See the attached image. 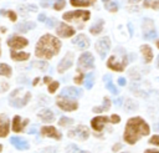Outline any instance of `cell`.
Returning <instances> with one entry per match:
<instances>
[{
  "label": "cell",
  "mask_w": 159,
  "mask_h": 153,
  "mask_svg": "<svg viewBox=\"0 0 159 153\" xmlns=\"http://www.w3.org/2000/svg\"><path fill=\"white\" fill-rule=\"evenodd\" d=\"M149 132H150V128L144 119H142L140 117H133L128 119L123 137L127 143L134 144L140 137L149 134Z\"/></svg>",
  "instance_id": "cell-1"
},
{
  "label": "cell",
  "mask_w": 159,
  "mask_h": 153,
  "mask_svg": "<svg viewBox=\"0 0 159 153\" xmlns=\"http://www.w3.org/2000/svg\"><path fill=\"white\" fill-rule=\"evenodd\" d=\"M144 6H145V7H148V6H149V1H148V0H145V1H144Z\"/></svg>",
  "instance_id": "cell-52"
},
{
  "label": "cell",
  "mask_w": 159,
  "mask_h": 153,
  "mask_svg": "<svg viewBox=\"0 0 159 153\" xmlns=\"http://www.w3.org/2000/svg\"><path fill=\"white\" fill-rule=\"evenodd\" d=\"M30 98H31L30 92H27V91L24 92L22 88H16L11 92V95L9 97V102H10L11 106H14L16 108H20V107H24L29 102Z\"/></svg>",
  "instance_id": "cell-3"
},
{
  "label": "cell",
  "mask_w": 159,
  "mask_h": 153,
  "mask_svg": "<svg viewBox=\"0 0 159 153\" xmlns=\"http://www.w3.org/2000/svg\"><path fill=\"white\" fill-rule=\"evenodd\" d=\"M127 63H128V57H127L124 50L122 49L120 55H118V52L116 50L114 55H112L109 57V60L107 61V67L111 70H114V71H123Z\"/></svg>",
  "instance_id": "cell-4"
},
{
  "label": "cell",
  "mask_w": 159,
  "mask_h": 153,
  "mask_svg": "<svg viewBox=\"0 0 159 153\" xmlns=\"http://www.w3.org/2000/svg\"><path fill=\"white\" fill-rule=\"evenodd\" d=\"M1 151H2V146L0 144V153H1Z\"/></svg>",
  "instance_id": "cell-54"
},
{
  "label": "cell",
  "mask_w": 159,
  "mask_h": 153,
  "mask_svg": "<svg viewBox=\"0 0 159 153\" xmlns=\"http://www.w3.org/2000/svg\"><path fill=\"white\" fill-rule=\"evenodd\" d=\"M39 117H40L41 121H43V122H52L53 118H55L52 111H50V109H47V108L40 111V112H39Z\"/></svg>",
  "instance_id": "cell-22"
},
{
  "label": "cell",
  "mask_w": 159,
  "mask_h": 153,
  "mask_svg": "<svg viewBox=\"0 0 159 153\" xmlns=\"http://www.w3.org/2000/svg\"><path fill=\"white\" fill-rule=\"evenodd\" d=\"M119 121H120V118H119V116H117V114H112L111 118H109V122H112V123H118Z\"/></svg>",
  "instance_id": "cell-40"
},
{
  "label": "cell",
  "mask_w": 159,
  "mask_h": 153,
  "mask_svg": "<svg viewBox=\"0 0 159 153\" xmlns=\"http://www.w3.org/2000/svg\"><path fill=\"white\" fill-rule=\"evenodd\" d=\"M5 12L7 14V16L10 17V20H11V21H16V14H15L14 11H11V10H10V11H5Z\"/></svg>",
  "instance_id": "cell-39"
},
{
  "label": "cell",
  "mask_w": 159,
  "mask_h": 153,
  "mask_svg": "<svg viewBox=\"0 0 159 153\" xmlns=\"http://www.w3.org/2000/svg\"><path fill=\"white\" fill-rule=\"evenodd\" d=\"M41 134L45 136V137H51V138H55V139H61L62 134L52 126H45L41 128Z\"/></svg>",
  "instance_id": "cell-14"
},
{
  "label": "cell",
  "mask_w": 159,
  "mask_h": 153,
  "mask_svg": "<svg viewBox=\"0 0 159 153\" xmlns=\"http://www.w3.org/2000/svg\"><path fill=\"white\" fill-rule=\"evenodd\" d=\"M94 1L96 0H70L71 5H73V6H89Z\"/></svg>",
  "instance_id": "cell-28"
},
{
  "label": "cell",
  "mask_w": 159,
  "mask_h": 153,
  "mask_svg": "<svg viewBox=\"0 0 159 153\" xmlns=\"http://www.w3.org/2000/svg\"><path fill=\"white\" fill-rule=\"evenodd\" d=\"M82 95V90L76 88V87H66L61 91L60 97H66V98H75V97H80Z\"/></svg>",
  "instance_id": "cell-15"
},
{
  "label": "cell",
  "mask_w": 159,
  "mask_h": 153,
  "mask_svg": "<svg viewBox=\"0 0 159 153\" xmlns=\"http://www.w3.org/2000/svg\"><path fill=\"white\" fill-rule=\"evenodd\" d=\"M72 62H73V53L71 52H67L66 56L60 61L58 66H57V71L60 73H63L66 70H68L71 66H72Z\"/></svg>",
  "instance_id": "cell-12"
},
{
  "label": "cell",
  "mask_w": 159,
  "mask_h": 153,
  "mask_svg": "<svg viewBox=\"0 0 159 153\" xmlns=\"http://www.w3.org/2000/svg\"><path fill=\"white\" fill-rule=\"evenodd\" d=\"M62 17L66 21H77V22L81 21V22H83V21L89 20L91 14H89V11H86V10H76V11L65 12L62 15Z\"/></svg>",
  "instance_id": "cell-5"
},
{
  "label": "cell",
  "mask_w": 159,
  "mask_h": 153,
  "mask_svg": "<svg viewBox=\"0 0 159 153\" xmlns=\"http://www.w3.org/2000/svg\"><path fill=\"white\" fill-rule=\"evenodd\" d=\"M94 67V58L91 52H84L78 58V71H86Z\"/></svg>",
  "instance_id": "cell-6"
},
{
  "label": "cell",
  "mask_w": 159,
  "mask_h": 153,
  "mask_svg": "<svg viewBox=\"0 0 159 153\" xmlns=\"http://www.w3.org/2000/svg\"><path fill=\"white\" fill-rule=\"evenodd\" d=\"M56 24V20L55 19H46V26L47 27H53Z\"/></svg>",
  "instance_id": "cell-37"
},
{
  "label": "cell",
  "mask_w": 159,
  "mask_h": 153,
  "mask_svg": "<svg viewBox=\"0 0 159 153\" xmlns=\"http://www.w3.org/2000/svg\"><path fill=\"white\" fill-rule=\"evenodd\" d=\"M10 142H11V144L15 147V148H17V149H27L29 148V143H27V141L26 139H24V138H20V137H11L10 138Z\"/></svg>",
  "instance_id": "cell-18"
},
{
  "label": "cell",
  "mask_w": 159,
  "mask_h": 153,
  "mask_svg": "<svg viewBox=\"0 0 159 153\" xmlns=\"http://www.w3.org/2000/svg\"><path fill=\"white\" fill-rule=\"evenodd\" d=\"M56 32H57V35L61 36V37H70V36L75 35V30H73L70 25H67V24H65V22H61V24H60V26L56 29Z\"/></svg>",
  "instance_id": "cell-13"
},
{
  "label": "cell",
  "mask_w": 159,
  "mask_h": 153,
  "mask_svg": "<svg viewBox=\"0 0 159 153\" xmlns=\"http://www.w3.org/2000/svg\"><path fill=\"white\" fill-rule=\"evenodd\" d=\"M27 119H25V121H21V118L19 117V116H15L14 117V121H12V131H15V132H21L22 129H24V127L27 124Z\"/></svg>",
  "instance_id": "cell-19"
},
{
  "label": "cell",
  "mask_w": 159,
  "mask_h": 153,
  "mask_svg": "<svg viewBox=\"0 0 159 153\" xmlns=\"http://www.w3.org/2000/svg\"><path fill=\"white\" fill-rule=\"evenodd\" d=\"M67 153H89V152L80 149L76 144H70V146L67 147Z\"/></svg>",
  "instance_id": "cell-32"
},
{
  "label": "cell",
  "mask_w": 159,
  "mask_h": 153,
  "mask_svg": "<svg viewBox=\"0 0 159 153\" xmlns=\"http://www.w3.org/2000/svg\"><path fill=\"white\" fill-rule=\"evenodd\" d=\"M144 153H159L158 149H147Z\"/></svg>",
  "instance_id": "cell-46"
},
{
  "label": "cell",
  "mask_w": 159,
  "mask_h": 153,
  "mask_svg": "<svg viewBox=\"0 0 159 153\" xmlns=\"http://www.w3.org/2000/svg\"><path fill=\"white\" fill-rule=\"evenodd\" d=\"M103 2L106 4V9H107L108 11H111V12H116V11L118 10V5H117V2L111 1V0H103Z\"/></svg>",
  "instance_id": "cell-29"
},
{
  "label": "cell",
  "mask_w": 159,
  "mask_h": 153,
  "mask_svg": "<svg viewBox=\"0 0 159 153\" xmlns=\"http://www.w3.org/2000/svg\"><path fill=\"white\" fill-rule=\"evenodd\" d=\"M103 29V20H98L94 25H92L89 27V32L93 34V35H98Z\"/></svg>",
  "instance_id": "cell-25"
},
{
  "label": "cell",
  "mask_w": 159,
  "mask_h": 153,
  "mask_svg": "<svg viewBox=\"0 0 159 153\" xmlns=\"http://www.w3.org/2000/svg\"><path fill=\"white\" fill-rule=\"evenodd\" d=\"M152 7H153V9H158V2H157V1H153V2H152Z\"/></svg>",
  "instance_id": "cell-48"
},
{
  "label": "cell",
  "mask_w": 159,
  "mask_h": 153,
  "mask_svg": "<svg viewBox=\"0 0 159 153\" xmlns=\"http://www.w3.org/2000/svg\"><path fill=\"white\" fill-rule=\"evenodd\" d=\"M29 133H36V127H32L31 129H29Z\"/></svg>",
  "instance_id": "cell-50"
},
{
  "label": "cell",
  "mask_w": 159,
  "mask_h": 153,
  "mask_svg": "<svg viewBox=\"0 0 159 153\" xmlns=\"http://www.w3.org/2000/svg\"><path fill=\"white\" fill-rule=\"evenodd\" d=\"M66 6V0H56L53 2V9L55 10H62Z\"/></svg>",
  "instance_id": "cell-34"
},
{
  "label": "cell",
  "mask_w": 159,
  "mask_h": 153,
  "mask_svg": "<svg viewBox=\"0 0 159 153\" xmlns=\"http://www.w3.org/2000/svg\"><path fill=\"white\" fill-rule=\"evenodd\" d=\"M41 6L47 7V6H48V2H47V1H41Z\"/></svg>",
  "instance_id": "cell-49"
},
{
  "label": "cell",
  "mask_w": 159,
  "mask_h": 153,
  "mask_svg": "<svg viewBox=\"0 0 159 153\" xmlns=\"http://www.w3.org/2000/svg\"><path fill=\"white\" fill-rule=\"evenodd\" d=\"M134 108H135V104H134L132 101H129V100H128V101H127V106H125V109H127V111H129V109L132 111V109H134Z\"/></svg>",
  "instance_id": "cell-38"
},
{
  "label": "cell",
  "mask_w": 159,
  "mask_h": 153,
  "mask_svg": "<svg viewBox=\"0 0 159 153\" xmlns=\"http://www.w3.org/2000/svg\"><path fill=\"white\" fill-rule=\"evenodd\" d=\"M140 51H142L143 57H144V61H145L147 63L153 60V51H152V49H150L148 45H142V46H140Z\"/></svg>",
  "instance_id": "cell-21"
},
{
  "label": "cell",
  "mask_w": 159,
  "mask_h": 153,
  "mask_svg": "<svg viewBox=\"0 0 159 153\" xmlns=\"http://www.w3.org/2000/svg\"><path fill=\"white\" fill-rule=\"evenodd\" d=\"M50 80H51L50 77H45V78H43V81H45L46 83H48V82H50Z\"/></svg>",
  "instance_id": "cell-51"
},
{
  "label": "cell",
  "mask_w": 159,
  "mask_h": 153,
  "mask_svg": "<svg viewBox=\"0 0 159 153\" xmlns=\"http://www.w3.org/2000/svg\"><path fill=\"white\" fill-rule=\"evenodd\" d=\"M149 142L152 143V144H155V146H159V137L158 136H153L150 139H149Z\"/></svg>",
  "instance_id": "cell-41"
},
{
  "label": "cell",
  "mask_w": 159,
  "mask_h": 153,
  "mask_svg": "<svg viewBox=\"0 0 159 153\" xmlns=\"http://www.w3.org/2000/svg\"><path fill=\"white\" fill-rule=\"evenodd\" d=\"M56 103L63 111H75L78 107V103L75 100H70V98H66V97H58Z\"/></svg>",
  "instance_id": "cell-9"
},
{
  "label": "cell",
  "mask_w": 159,
  "mask_h": 153,
  "mask_svg": "<svg viewBox=\"0 0 159 153\" xmlns=\"http://www.w3.org/2000/svg\"><path fill=\"white\" fill-rule=\"evenodd\" d=\"M0 75L9 77V76L11 75V68H10V66H7L6 63H0Z\"/></svg>",
  "instance_id": "cell-30"
},
{
  "label": "cell",
  "mask_w": 159,
  "mask_h": 153,
  "mask_svg": "<svg viewBox=\"0 0 159 153\" xmlns=\"http://www.w3.org/2000/svg\"><path fill=\"white\" fill-rule=\"evenodd\" d=\"M72 44L77 45V46H78L80 49H82V50L89 47V40H88V37H87L86 35H83V34L76 36V37L72 40Z\"/></svg>",
  "instance_id": "cell-17"
},
{
  "label": "cell",
  "mask_w": 159,
  "mask_h": 153,
  "mask_svg": "<svg viewBox=\"0 0 159 153\" xmlns=\"http://www.w3.org/2000/svg\"><path fill=\"white\" fill-rule=\"evenodd\" d=\"M9 133V119L5 116H0V137H6Z\"/></svg>",
  "instance_id": "cell-20"
},
{
  "label": "cell",
  "mask_w": 159,
  "mask_h": 153,
  "mask_svg": "<svg viewBox=\"0 0 159 153\" xmlns=\"http://www.w3.org/2000/svg\"><path fill=\"white\" fill-rule=\"evenodd\" d=\"M58 85H60V83H58L57 81H53V82H51V83L48 85V92H50V93H53V92L57 90Z\"/></svg>",
  "instance_id": "cell-36"
},
{
  "label": "cell",
  "mask_w": 159,
  "mask_h": 153,
  "mask_svg": "<svg viewBox=\"0 0 159 153\" xmlns=\"http://www.w3.org/2000/svg\"><path fill=\"white\" fill-rule=\"evenodd\" d=\"M93 83H94V75H93V73H88V75L86 76V82H84L86 88L91 90V88L93 87Z\"/></svg>",
  "instance_id": "cell-31"
},
{
  "label": "cell",
  "mask_w": 159,
  "mask_h": 153,
  "mask_svg": "<svg viewBox=\"0 0 159 153\" xmlns=\"http://www.w3.org/2000/svg\"><path fill=\"white\" fill-rule=\"evenodd\" d=\"M68 137H75V138H80L84 141L89 137V131L86 126H77L75 129L68 132Z\"/></svg>",
  "instance_id": "cell-10"
},
{
  "label": "cell",
  "mask_w": 159,
  "mask_h": 153,
  "mask_svg": "<svg viewBox=\"0 0 159 153\" xmlns=\"http://www.w3.org/2000/svg\"><path fill=\"white\" fill-rule=\"evenodd\" d=\"M39 21H46L45 14H40V15H39Z\"/></svg>",
  "instance_id": "cell-45"
},
{
  "label": "cell",
  "mask_w": 159,
  "mask_h": 153,
  "mask_svg": "<svg viewBox=\"0 0 159 153\" xmlns=\"http://www.w3.org/2000/svg\"><path fill=\"white\" fill-rule=\"evenodd\" d=\"M143 37L145 40H153L157 37V30L154 27V22L152 19H144L143 21Z\"/></svg>",
  "instance_id": "cell-7"
},
{
  "label": "cell",
  "mask_w": 159,
  "mask_h": 153,
  "mask_svg": "<svg viewBox=\"0 0 159 153\" xmlns=\"http://www.w3.org/2000/svg\"><path fill=\"white\" fill-rule=\"evenodd\" d=\"M109 107H111V101H109L108 97H104V100H103V104L99 106V107H94V108H93V112H96V113H98V112H103V111L109 109Z\"/></svg>",
  "instance_id": "cell-26"
},
{
  "label": "cell",
  "mask_w": 159,
  "mask_h": 153,
  "mask_svg": "<svg viewBox=\"0 0 159 153\" xmlns=\"http://www.w3.org/2000/svg\"><path fill=\"white\" fill-rule=\"evenodd\" d=\"M104 81H106V87H107L113 95H117V93H118V90H117V87L113 85V82H112V80H111V76L106 75V76H104Z\"/></svg>",
  "instance_id": "cell-27"
},
{
  "label": "cell",
  "mask_w": 159,
  "mask_h": 153,
  "mask_svg": "<svg viewBox=\"0 0 159 153\" xmlns=\"http://www.w3.org/2000/svg\"><path fill=\"white\" fill-rule=\"evenodd\" d=\"M32 66H35V67H37V68H40V70H42V71H45V70H47V63L46 62H32Z\"/></svg>",
  "instance_id": "cell-35"
},
{
  "label": "cell",
  "mask_w": 159,
  "mask_h": 153,
  "mask_svg": "<svg viewBox=\"0 0 159 153\" xmlns=\"http://www.w3.org/2000/svg\"><path fill=\"white\" fill-rule=\"evenodd\" d=\"M36 25H35V22H24V24H20V25H16L15 26V29L17 30V31H20V32H26V31H29L30 29H34Z\"/></svg>",
  "instance_id": "cell-24"
},
{
  "label": "cell",
  "mask_w": 159,
  "mask_h": 153,
  "mask_svg": "<svg viewBox=\"0 0 159 153\" xmlns=\"http://www.w3.org/2000/svg\"><path fill=\"white\" fill-rule=\"evenodd\" d=\"M82 81H83V75H82V73H80V75H77V76L75 77V82H76L77 85H81Z\"/></svg>",
  "instance_id": "cell-42"
},
{
  "label": "cell",
  "mask_w": 159,
  "mask_h": 153,
  "mask_svg": "<svg viewBox=\"0 0 159 153\" xmlns=\"http://www.w3.org/2000/svg\"><path fill=\"white\" fill-rule=\"evenodd\" d=\"M39 80H40V78H35V80H34V82H32V83H34V86H35V85H37Z\"/></svg>",
  "instance_id": "cell-53"
},
{
  "label": "cell",
  "mask_w": 159,
  "mask_h": 153,
  "mask_svg": "<svg viewBox=\"0 0 159 153\" xmlns=\"http://www.w3.org/2000/svg\"><path fill=\"white\" fill-rule=\"evenodd\" d=\"M119 148H122V144H120V143H117V144L113 146V151H114V152H117Z\"/></svg>",
  "instance_id": "cell-44"
},
{
  "label": "cell",
  "mask_w": 159,
  "mask_h": 153,
  "mask_svg": "<svg viewBox=\"0 0 159 153\" xmlns=\"http://www.w3.org/2000/svg\"><path fill=\"white\" fill-rule=\"evenodd\" d=\"M109 47H111V40L108 36H104L102 39H99L97 42H96V50L97 52L99 53L101 58H104L107 52L109 51Z\"/></svg>",
  "instance_id": "cell-8"
},
{
  "label": "cell",
  "mask_w": 159,
  "mask_h": 153,
  "mask_svg": "<svg viewBox=\"0 0 159 153\" xmlns=\"http://www.w3.org/2000/svg\"><path fill=\"white\" fill-rule=\"evenodd\" d=\"M73 123V119L72 118H68V117H61L60 121H58V124L60 126H70Z\"/></svg>",
  "instance_id": "cell-33"
},
{
  "label": "cell",
  "mask_w": 159,
  "mask_h": 153,
  "mask_svg": "<svg viewBox=\"0 0 159 153\" xmlns=\"http://www.w3.org/2000/svg\"><path fill=\"white\" fill-rule=\"evenodd\" d=\"M27 44H29V41L25 37H21V36H17V35H14L7 40L9 47H11L14 50L15 49H22V47L27 46Z\"/></svg>",
  "instance_id": "cell-11"
},
{
  "label": "cell",
  "mask_w": 159,
  "mask_h": 153,
  "mask_svg": "<svg viewBox=\"0 0 159 153\" xmlns=\"http://www.w3.org/2000/svg\"><path fill=\"white\" fill-rule=\"evenodd\" d=\"M0 55H1V49H0Z\"/></svg>",
  "instance_id": "cell-55"
},
{
  "label": "cell",
  "mask_w": 159,
  "mask_h": 153,
  "mask_svg": "<svg viewBox=\"0 0 159 153\" xmlns=\"http://www.w3.org/2000/svg\"><path fill=\"white\" fill-rule=\"evenodd\" d=\"M118 85L119 86H125V78L124 77H119L118 78Z\"/></svg>",
  "instance_id": "cell-43"
},
{
  "label": "cell",
  "mask_w": 159,
  "mask_h": 153,
  "mask_svg": "<svg viewBox=\"0 0 159 153\" xmlns=\"http://www.w3.org/2000/svg\"><path fill=\"white\" fill-rule=\"evenodd\" d=\"M60 49H61V42H60V40L56 39L55 36L50 35V34H46V35H43V36L37 41L35 53H36V56L40 57V58L50 60V58H52L55 55L58 53Z\"/></svg>",
  "instance_id": "cell-2"
},
{
  "label": "cell",
  "mask_w": 159,
  "mask_h": 153,
  "mask_svg": "<svg viewBox=\"0 0 159 153\" xmlns=\"http://www.w3.org/2000/svg\"><path fill=\"white\" fill-rule=\"evenodd\" d=\"M114 103H116V106H120V103H122V98H117V100L114 101Z\"/></svg>",
  "instance_id": "cell-47"
},
{
  "label": "cell",
  "mask_w": 159,
  "mask_h": 153,
  "mask_svg": "<svg viewBox=\"0 0 159 153\" xmlns=\"http://www.w3.org/2000/svg\"><path fill=\"white\" fill-rule=\"evenodd\" d=\"M11 58L15 61H25L30 57V53L27 52H16V51H11Z\"/></svg>",
  "instance_id": "cell-23"
},
{
  "label": "cell",
  "mask_w": 159,
  "mask_h": 153,
  "mask_svg": "<svg viewBox=\"0 0 159 153\" xmlns=\"http://www.w3.org/2000/svg\"><path fill=\"white\" fill-rule=\"evenodd\" d=\"M109 122V118L108 117H104V116H98V117H94L92 121H91V126L94 131H102L104 124Z\"/></svg>",
  "instance_id": "cell-16"
}]
</instances>
